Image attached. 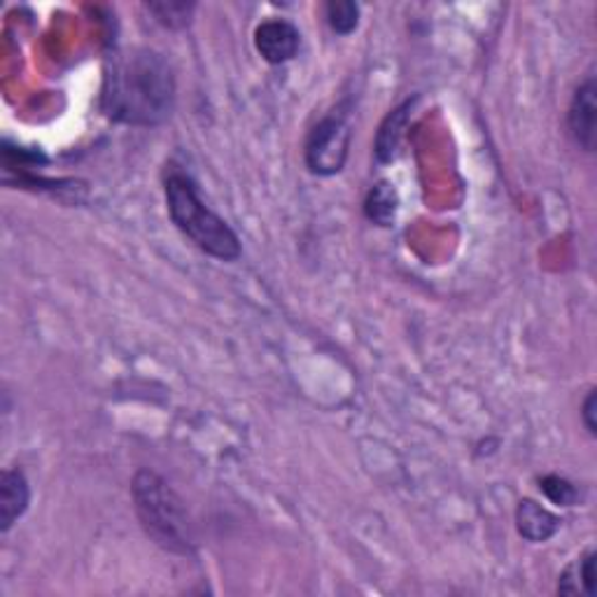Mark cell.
I'll list each match as a JSON object with an SVG mask.
<instances>
[{"label":"cell","instance_id":"cell-1","mask_svg":"<svg viewBox=\"0 0 597 597\" xmlns=\"http://www.w3.org/2000/svg\"><path fill=\"white\" fill-rule=\"evenodd\" d=\"M175 108L171 63L152 50H134L115 59L105 75L103 110L126 126H159Z\"/></svg>","mask_w":597,"mask_h":597},{"label":"cell","instance_id":"cell-2","mask_svg":"<svg viewBox=\"0 0 597 597\" xmlns=\"http://www.w3.org/2000/svg\"><path fill=\"white\" fill-rule=\"evenodd\" d=\"M166 208L173 224L201 252L222 262H236L244 248L236 232L201 199L197 183L183 171L166 175Z\"/></svg>","mask_w":597,"mask_h":597},{"label":"cell","instance_id":"cell-3","mask_svg":"<svg viewBox=\"0 0 597 597\" xmlns=\"http://www.w3.org/2000/svg\"><path fill=\"white\" fill-rule=\"evenodd\" d=\"M134 507L148 537L175 556H191L197 548L183 499L152 470H140L132 483Z\"/></svg>","mask_w":597,"mask_h":597},{"label":"cell","instance_id":"cell-4","mask_svg":"<svg viewBox=\"0 0 597 597\" xmlns=\"http://www.w3.org/2000/svg\"><path fill=\"white\" fill-rule=\"evenodd\" d=\"M350 124L348 112L341 108L322 117L306 138V166L315 175L341 173L350 152Z\"/></svg>","mask_w":597,"mask_h":597},{"label":"cell","instance_id":"cell-5","mask_svg":"<svg viewBox=\"0 0 597 597\" xmlns=\"http://www.w3.org/2000/svg\"><path fill=\"white\" fill-rule=\"evenodd\" d=\"M254 47L266 63L281 66V63L293 61L299 54L301 34L293 22L266 20L254 28Z\"/></svg>","mask_w":597,"mask_h":597},{"label":"cell","instance_id":"cell-6","mask_svg":"<svg viewBox=\"0 0 597 597\" xmlns=\"http://www.w3.org/2000/svg\"><path fill=\"white\" fill-rule=\"evenodd\" d=\"M595 122H597V85L595 77L588 75L572 96L568 110V128L572 140L581 150H595Z\"/></svg>","mask_w":597,"mask_h":597},{"label":"cell","instance_id":"cell-7","mask_svg":"<svg viewBox=\"0 0 597 597\" xmlns=\"http://www.w3.org/2000/svg\"><path fill=\"white\" fill-rule=\"evenodd\" d=\"M560 519L556 513L542 507L535 499H521L519 507H515V527H519V535L530 544H544L551 539L560 530Z\"/></svg>","mask_w":597,"mask_h":597},{"label":"cell","instance_id":"cell-8","mask_svg":"<svg viewBox=\"0 0 597 597\" xmlns=\"http://www.w3.org/2000/svg\"><path fill=\"white\" fill-rule=\"evenodd\" d=\"M30 505V486L22 470H5L0 476V530L8 532Z\"/></svg>","mask_w":597,"mask_h":597},{"label":"cell","instance_id":"cell-9","mask_svg":"<svg viewBox=\"0 0 597 597\" xmlns=\"http://www.w3.org/2000/svg\"><path fill=\"white\" fill-rule=\"evenodd\" d=\"M411 110H413V101L409 99L399 108H395L381 124L378 136H376V157L378 161H383V164H387V161H393L399 154L401 138H405V128L409 124Z\"/></svg>","mask_w":597,"mask_h":597},{"label":"cell","instance_id":"cell-10","mask_svg":"<svg viewBox=\"0 0 597 597\" xmlns=\"http://www.w3.org/2000/svg\"><path fill=\"white\" fill-rule=\"evenodd\" d=\"M595 560L597 556L593 551L576 558L570 568H564L558 590L562 595H579L584 593L586 597H595L597 593V579H595Z\"/></svg>","mask_w":597,"mask_h":597},{"label":"cell","instance_id":"cell-11","mask_svg":"<svg viewBox=\"0 0 597 597\" xmlns=\"http://www.w3.org/2000/svg\"><path fill=\"white\" fill-rule=\"evenodd\" d=\"M397 208H399V197L397 189L390 183H376L369 189L366 201H364V213L371 222L381 224V227H390L397 217Z\"/></svg>","mask_w":597,"mask_h":597},{"label":"cell","instance_id":"cell-12","mask_svg":"<svg viewBox=\"0 0 597 597\" xmlns=\"http://www.w3.org/2000/svg\"><path fill=\"white\" fill-rule=\"evenodd\" d=\"M154 14V20L166 28H185L191 24L194 10L197 5L185 3V0H161V3H148L145 5Z\"/></svg>","mask_w":597,"mask_h":597},{"label":"cell","instance_id":"cell-13","mask_svg":"<svg viewBox=\"0 0 597 597\" xmlns=\"http://www.w3.org/2000/svg\"><path fill=\"white\" fill-rule=\"evenodd\" d=\"M325 10L332 30L338 36H350L360 24V5L352 3V0H334V3H327Z\"/></svg>","mask_w":597,"mask_h":597},{"label":"cell","instance_id":"cell-14","mask_svg":"<svg viewBox=\"0 0 597 597\" xmlns=\"http://www.w3.org/2000/svg\"><path fill=\"white\" fill-rule=\"evenodd\" d=\"M539 488L548 499H551L554 505H560V507H574L576 499H579L576 486H572L568 478L556 476V474L544 476L539 481Z\"/></svg>","mask_w":597,"mask_h":597},{"label":"cell","instance_id":"cell-15","mask_svg":"<svg viewBox=\"0 0 597 597\" xmlns=\"http://www.w3.org/2000/svg\"><path fill=\"white\" fill-rule=\"evenodd\" d=\"M595 405H597V399H595V390L588 393L586 401H584V407H581V418H584V425L588 430L590 437H595L597 434V423H595Z\"/></svg>","mask_w":597,"mask_h":597}]
</instances>
